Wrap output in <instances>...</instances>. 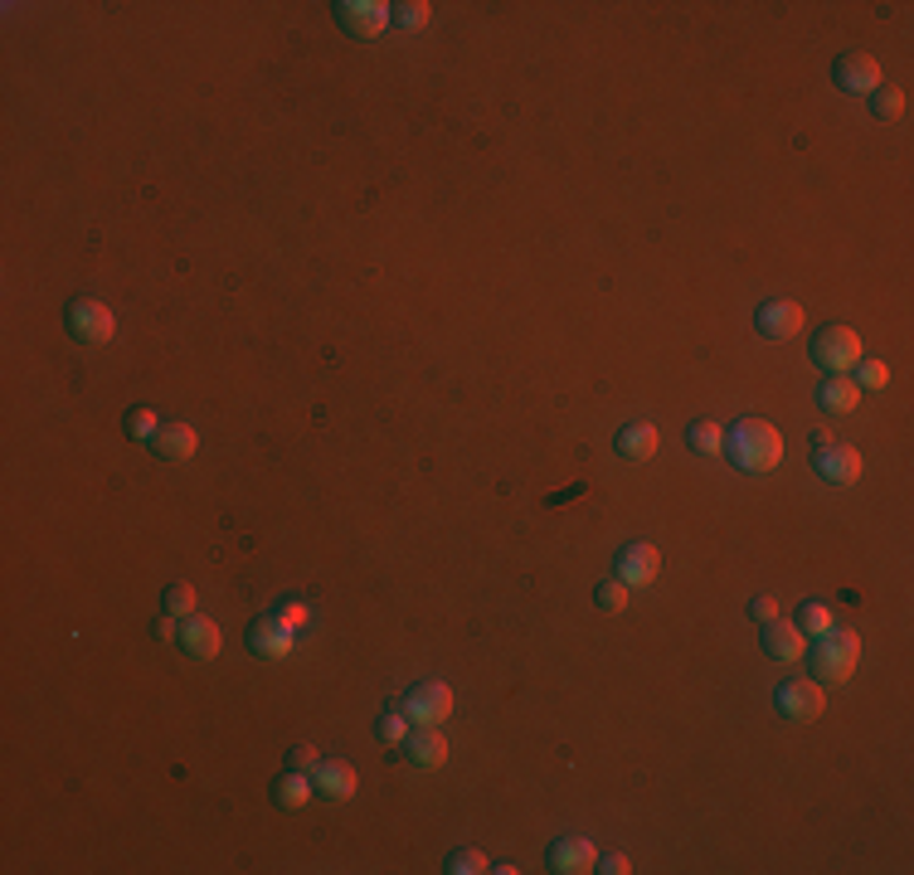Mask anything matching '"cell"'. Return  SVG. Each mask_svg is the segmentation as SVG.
<instances>
[{
  "label": "cell",
  "mask_w": 914,
  "mask_h": 875,
  "mask_svg": "<svg viewBox=\"0 0 914 875\" xmlns=\"http://www.w3.org/2000/svg\"><path fill=\"white\" fill-rule=\"evenodd\" d=\"M725 447H730V463L740 472H774L783 463V433L768 419H740L725 433Z\"/></svg>",
  "instance_id": "1"
},
{
  "label": "cell",
  "mask_w": 914,
  "mask_h": 875,
  "mask_svg": "<svg viewBox=\"0 0 914 875\" xmlns=\"http://www.w3.org/2000/svg\"><path fill=\"white\" fill-rule=\"evenodd\" d=\"M856 662H861V632L827 628L823 638H813V671L823 681H851Z\"/></svg>",
  "instance_id": "2"
},
{
  "label": "cell",
  "mask_w": 914,
  "mask_h": 875,
  "mask_svg": "<svg viewBox=\"0 0 914 875\" xmlns=\"http://www.w3.org/2000/svg\"><path fill=\"white\" fill-rule=\"evenodd\" d=\"M69 336H78L83 346H108L112 331H118V317H112L108 301L98 297H74L69 301Z\"/></svg>",
  "instance_id": "3"
},
{
  "label": "cell",
  "mask_w": 914,
  "mask_h": 875,
  "mask_svg": "<svg viewBox=\"0 0 914 875\" xmlns=\"http://www.w3.org/2000/svg\"><path fill=\"white\" fill-rule=\"evenodd\" d=\"M774 705H778V715H783V720H798V725H813L817 715L827 711V695H823V686H817L813 676H788V681L778 686Z\"/></svg>",
  "instance_id": "4"
},
{
  "label": "cell",
  "mask_w": 914,
  "mask_h": 875,
  "mask_svg": "<svg viewBox=\"0 0 914 875\" xmlns=\"http://www.w3.org/2000/svg\"><path fill=\"white\" fill-rule=\"evenodd\" d=\"M813 360L823 365L827 374H847L861 365V336L851 326H823L813 341Z\"/></svg>",
  "instance_id": "5"
},
{
  "label": "cell",
  "mask_w": 914,
  "mask_h": 875,
  "mask_svg": "<svg viewBox=\"0 0 914 875\" xmlns=\"http://www.w3.org/2000/svg\"><path fill=\"white\" fill-rule=\"evenodd\" d=\"M404 715H409V725H419V729H439L453 715V691L443 681H419L409 695H404Z\"/></svg>",
  "instance_id": "6"
},
{
  "label": "cell",
  "mask_w": 914,
  "mask_h": 875,
  "mask_svg": "<svg viewBox=\"0 0 914 875\" xmlns=\"http://www.w3.org/2000/svg\"><path fill=\"white\" fill-rule=\"evenodd\" d=\"M336 20L346 35L356 39H380L394 20V5H380V0H341L336 5Z\"/></svg>",
  "instance_id": "7"
},
{
  "label": "cell",
  "mask_w": 914,
  "mask_h": 875,
  "mask_svg": "<svg viewBox=\"0 0 914 875\" xmlns=\"http://www.w3.org/2000/svg\"><path fill=\"white\" fill-rule=\"evenodd\" d=\"M754 326H759V336H764V341H793L798 331L807 326V317H803V307H798V301L774 297V301H764V307H759Z\"/></svg>",
  "instance_id": "8"
},
{
  "label": "cell",
  "mask_w": 914,
  "mask_h": 875,
  "mask_svg": "<svg viewBox=\"0 0 914 875\" xmlns=\"http://www.w3.org/2000/svg\"><path fill=\"white\" fill-rule=\"evenodd\" d=\"M817 477H827L832 486L861 482V453L851 443H823L817 447Z\"/></svg>",
  "instance_id": "9"
},
{
  "label": "cell",
  "mask_w": 914,
  "mask_h": 875,
  "mask_svg": "<svg viewBox=\"0 0 914 875\" xmlns=\"http://www.w3.org/2000/svg\"><path fill=\"white\" fill-rule=\"evenodd\" d=\"M311 784H317L321 798L350 802V798H356V788H360V778H356V768H350L346 759H321V764L311 768Z\"/></svg>",
  "instance_id": "10"
},
{
  "label": "cell",
  "mask_w": 914,
  "mask_h": 875,
  "mask_svg": "<svg viewBox=\"0 0 914 875\" xmlns=\"http://www.w3.org/2000/svg\"><path fill=\"white\" fill-rule=\"evenodd\" d=\"M594 866H598V851L589 837H559L549 847V871L555 875H589Z\"/></svg>",
  "instance_id": "11"
},
{
  "label": "cell",
  "mask_w": 914,
  "mask_h": 875,
  "mask_svg": "<svg viewBox=\"0 0 914 875\" xmlns=\"http://www.w3.org/2000/svg\"><path fill=\"white\" fill-rule=\"evenodd\" d=\"M832 78L841 93H876L880 88V64L870 54H841L832 64Z\"/></svg>",
  "instance_id": "12"
},
{
  "label": "cell",
  "mask_w": 914,
  "mask_h": 875,
  "mask_svg": "<svg viewBox=\"0 0 914 875\" xmlns=\"http://www.w3.org/2000/svg\"><path fill=\"white\" fill-rule=\"evenodd\" d=\"M662 575V555H657V545H628L618 555V579L628 583V589H642V583H652Z\"/></svg>",
  "instance_id": "13"
},
{
  "label": "cell",
  "mask_w": 914,
  "mask_h": 875,
  "mask_svg": "<svg viewBox=\"0 0 914 875\" xmlns=\"http://www.w3.org/2000/svg\"><path fill=\"white\" fill-rule=\"evenodd\" d=\"M175 642L185 648V656H195V662H210V656L220 652V628H214L210 618H200V613H190V618H181V632H175Z\"/></svg>",
  "instance_id": "14"
},
{
  "label": "cell",
  "mask_w": 914,
  "mask_h": 875,
  "mask_svg": "<svg viewBox=\"0 0 914 875\" xmlns=\"http://www.w3.org/2000/svg\"><path fill=\"white\" fill-rule=\"evenodd\" d=\"M399 749L413 768H439L443 759H448V739H443L439 729H419V725L409 729V739H404Z\"/></svg>",
  "instance_id": "15"
},
{
  "label": "cell",
  "mask_w": 914,
  "mask_h": 875,
  "mask_svg": "<svg viewBox=\"0 0 914 875\" xmlns=\"http://www.w3.org/2000/svg\"><path fill=\"white\" fill-rule=\"evenodd\" d=\"M151 447L165 457V463H190L195 447H200V433L190 429V423H161L151 438Z\"/></svg>",
  "instance_id": "16"
},
{
  "label": "cell",
  "mask_w": 914,
  "mask_h": 875,
  "mask_svg": "<svg viewBox=\"0 0 914 875\" xmlns=\"http://www.w3.org/2000/svg\"><path fill=\"white\" fill-rule=\"evenodd\" d=\"M817 404H823L832 419H847V414L861 409V384L851 374H827V384L817 390Z\"/></svg>",
  "instance_id": "17"
},
{
  "label": "cell",
  "mask_w": 914,
  "mask_h": 875,
  "mask_svg": "<svg viewBox=\"0 0 914 875\" xmlns=\"http://www.w3.org/2000/svg\"><path fill=\"white\" fill-rule=\"evenodd\" d=\"M293 642H297V632L287 628L283 618H263V623H254V632H248V648H254L258 656H287L293 652Z\"/></svg>",
  "instance_id": "18"
},
{
  "label": "cell",
  "mask_w": 914,
  "mask_h": 875,
  "mask_svg": "<svg viewBox=\"0 0 914 875\" xmlns=\"http://www.w3.org/2000/svg\"><path fill=\"white\" fill-rule=\"evenodd\" d=\"M803 648H807V638L793 628V623H783V618L764 623V652L774 656V662H798Z\"/></svg>",
  "instance_id": "19"
},
{
  "label": "cell",
  "mask_w": 914,
  "mask_h": 875,
  "mask_svg": "<svg viewBox=\"0 0 914 875\" xmlns=\"http://www.w3.org/2000/svg\"><path fill=\"white\" fill-rule=\"evenodd\" d=\"M618 453L628 457V463H647V457L657 453V423H628V429L618 433Z\"/></svg>",
  "instance_id": "20"
},
{
  "label": "cell",
  "mask_w": 914,
  "mask_h": 875,
  "mask_svg": "<svg viewBox=\"0 0 914 875\" xmlns=\"http://www.w3.org/2000/svg\"><path fill=\"white\" fill-rule=\"evenodd\" d=\"M311 793H317V784H311V774H302V768H293V774H283L273 784V798H277V808H287V812H297V808H307Z\"/></svg>",
  "instance_id": "21"
},
{
  "label": "cell",
  "mask_w": 914,
  "mask_h": 875,
  "mask_svg": "<svg viewBox=\"0 0 914 875\" xmlns=\"http://www.w3.org/2000/svg\"><path fill=\"white\" fill-rule=\"evenodd\" d=\"M803 638H823L827 628H832V608L827 603H803V613H798V623H793Z\"/></svg>",
  "instance_id": "22"
},
{
  "label": "cell",
  "mask_w": 914,
  "mask_h": 875,
  "mask_svg": "<svg viewBox=\"0 0 914 875\" xmlns=\"http://www.w3.org/2000/svg\"><path fill=\"white\" fill-rule=\"evenodd\" d=\"M685 443H691L695 453H705V457H711V453H720V447H725V429H720V423H711V419H701V423H691Z\"/></svg>",
  "instance_id": "23"
},
{
  "label": "cell",
  "mask_w": 914,
  "mask_h": 875,
  "mask_svg": "<svg viewBox=\"0 0 914 875\" xmlns=\"http://www.w3.org/2000/svg\"><path fill=\"white\" fill-rule=\"evenodd\" d=\"M870 112H876L880 122L905 118V93H900V88H876V93H870Z\"/></svg>",
  "instance_id": "24"
},
{
  "label": "cell",
  "mask_w": 914,
  "mask_h": 875,
  "mask_svg": "<svg viewBox=\"0 0 914 875\" xmlns=\"http://www.w3.org/2000/svg\"><path fill=\"white\" fill-rule=\"evenodd\" d=\"M482 871H492V861H486L477 847H462V851L448 856V875H482Z\"/></svg>",
  "instance_id": "25"
},
{
  "label": "cell",
  "mask_w": 914,
  "mask_h": 875,
  "mask_svg": "<svg viewBox=\"0 0 914 875\" xmlns=\"http://www.w3.org/2000/svg\"><path fill=\"white\" fill-rule=\"evenodd\" d=\"M165 613H171V618H190V613H195V589H190V583H171V589H165Z\"/></svg>",
  "instance_id": "26"
},
{
  "label": "cell",
  "mask_w": 914,
  "mask_h": 875,
  "mask_svg": "<svg viewBox=\"0 0 914 875\" xmlns=\"http://www.w3.org/2000/svg\"><path fill=\"white\" fill-rule=\"evenodd\" d=\"M598 608H604V613H622V608H628V583H622V579H604V583H598Z\"/></svg>",
  "instance_id": "27"
},
{
  "label": "cell",
  "mask_w": 914,
  "mask_h": 875,
  "mask_svg": "<svg viewBox=\"0 0 914 875\" xmlns=\"http://www.w3.org/2000/svg\"><path fill=\"white\" fill-rule=\"evenodd\" d=\"M156 429H161V419H156L151 409H132L127 414V438H137V443H151Z\"/></svg>",
  "instance_id": "28"
},
{
  "label": "cell",
  "mask_w": 914,
  "mask_h": 875,
  "mask_svg": "<svg viewBox=\"0 0 914 875\" xmlns=\"http://www.w3.org/2000/svg\"><path fill=\"white\" fill-rule=\"evenodd\" d=\"M394 20H399L404 29H423L433 20V5H423V0H409V5H394Z\"/></svg>",
  "instance_id": "29"
},
{
  "label": "cell",
  "mask_w": 914,
  "mask_h": 875,
  "mask_svg": "<svg viewBox=\"0 0 914 875\" xmlns=\"http://www.w3.org/2000/svg\"><path fill=\"white\" fill-rule=\"evenodd\" d=\"M856 384H861V390H886V384H890V370H886L880 360H861V365H856Z\"/></svg>",
  "instance_id": "30"
},
{
  "label": "cell",
  "mask_w": 914,
  "mask_h": 875,
  "mask_svg": "<svg viewBox=\"0 0 914 875\" xmlns=\"http://www.w3.org/2000/svg\"><path fill=\"white\" fill-rule=\"evenodd\" d=\"M409 729L413 725H409V715H404V711L399 715H384V720H380V739H384V744H404V739H409Z\"/></svg>",
  "instance_id": "31"
},
{
  "label": "cell",
  "mask_w": 914,
  "mask_h": 875,
  "mask_svg": "<svg viewBox=\"0 0 914 875\" xmlns=\"http://www.w3.org/2000/svg\"><path fill=\"white\" fill-rule=\"evenodd\" d=\"M750 618H754V623H774V618H778V599H774V593H764V599L750 603Z\"/></svg>",
  "instance_id": "32"
},
{
  "label": "cell",
  "mask_w": 914,
  "mask_h": 875,
  "mask_svg": "<svg viewBox=\"0 0 914 875\" xmlns=\"http://www.w3.org/2000/svg\"><path fill=\"white\" fill-rule=\"evenodd\" d=\"M277 618H283L287 628L297 632V628H307V618H311V613H307V603H283V613H277Z\"/></svg>",
  "instance_id": "33"
},
{
  "label": "cell",
  "mask_w": 914,
  "mask_h": 875,
  "mask_svg": "<svg viewBox=\"0 0 914 875\" xmlns=\"http://www.w3.org/2000/svg\"><path fill=\"white\" fill-rule=\"evenodd\" d=\"M287 759H293V768H302V774H311V768L321 764V759H317V749H311V744H297Z\"/></svg>",
  "instance_id": "34"
},
{
  "label": "cell",
  "mask_w": 914,
  "mask_h": 875,
  "mask_svg": "<svg viewBox=\"0 0 914 875\" xmlns=\"http://www.w3.org/2000/svg\"><path fill=\"white\" fill-rule=\"evenodd\" d=\"M594 871H604V875H628L632 866H628V856H622V851H613V856H604Z\"/></svg>",
  "instance_id": "35"
}]
</instances>
